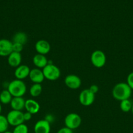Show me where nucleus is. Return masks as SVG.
I'll use <instances>...</instances> for the list:
<instances>
[{
	"instance_id": "1",
	"label": "nucleus",
	"mask_w": 133,
	"mask_h": 133,
	"mask_svg": "<svg viewBox=\"0 0 133 133\" xmlns=\"http://www.w3.org/2000/svg\"><path fill=\"white\" fill-rule=\"evenodd\" d=\"M112 93L115 99L121 101L130 98L132 95V90L126 83L121 82L113 87Z\"/></svg>"
},
{
	"instance_id": "2",
	"label": "nucleus",
	"mask_w": 133,
	"mask_h": 133,
	"mask_svg": "<svg viewBox=\"0 0 133 133\" xmlns=\"http://www.w3.org/2000/svg\"><path fill=\"white\" fill-rule=\"evenodd\" d=\"M7 90L13 97H23L26 93L27 87L23 81L16 79L9 83Z\"/></svg>"
},
{
	"instance_id": "3",
	"label": "nucleus",
	"mask_w": 133,
	"mask_h": 133,
	"mask_svg": "<svg viewBox=\"0 0 133 133\" xmlns=\"http://www.w3.org/2000/svg\"><path fill=\"white\" fill-rule=\"evenodd\" d=\"M43 72L44 78L48 81H56L61 76V71L57 66L52 63L48 64L43 69Z\"/></svg>"
},
{
	"instance_id": "4",
	"label": "nucleus",
	"mask_w": 133,
	"mask_h": 133,
	"mask_svg": "<svg viewBox=\"0 0 133 133\" xmlns=\"http://www.w3.org/2000/svg\"><path fill=\"white\" fill-rule=\"evenodd\" d=\"M64 123L65 127L72 130L76 129L80 126L82 123V118L80 116L76 113H69L65 116Z\"/></svg>"
},
{
	"instance_id": "5",
	"label": "nucleus",
	"mask_w": 133,
	"mask_h": 133,
	"mask_svg": "<svg viewBox=\"0 0 133 133\" xmlns=\"http://www.w3.org/2000/svg\"><path fill=\"white\" fill-rule=\"evenodd\" d=\"M6 117L9 125L13 127H16L24 122L23 112H22V111L12 110L9 112Z\"/></svg>"
},
{
	"instance_id": "6",
	"label": "nucleus",
	"mask_w": 133,
	"mask_h": 133,
	"mask_svg": "<svg viewBox=\"0 0 133 133\" xmlns=\"http://www.w3.org/2000/svg\"><path fill=\"white\" fill-rule=\"evenodd\" d=\"M91 62L95 68H101L106 62V57L102 51L95 50L91 55Z\"/></svg>"
},
{
	"instance_id": "7",
	"label": "nucleus",
	"mask_w": 133,
	"mask_h": 133,
	"mask_svg": "<svg viewBox=\"0 0 133 133\" xmlns=\"http://www.w3.org/2000/svg\"><path fill=\"white\" fill-rule=\"evenodd\" d=\"M95 99V94L89 90V89H84L79 94V102L84 107L91 106Z\"/></svg>"
},
{
	"instance_id": "8",
	"label": "nucleus",
	"mask_w": 133,
	"mask_h": 133,
	"mask_svg": "<svg viewBox=\"0 0 133 133\" xmlns=\"http://www.w3.org/2000/svg\"><path fill=\"white\" fill-rule=\"evenodd\" d=\"M65 84L72 90L78 89L82 85V80L78 75L70 74L65 77L64 79Z\"/></svg>"
},
{
	"instance_id": "9",
	"label": "nucleus",
	"mask_w": 133,
	"mask_h": 133,
	"mask_svg": "<svg viewBox=\"0 0 133 133\" xmlns=\"http://www.w3.org/2000/svg\"><path fill=\"white\" fill-rule=\"evenodd\" d=\"M13 51V42L0 39V57H8Z\"/></svg>"
},
{
	"instance_id": "10",
	"label": "nucleus",
	"mask_w": 133,
	"mask_h": 133,
	"mask_svg": "<svg viewBox=\"0 0 133 133\" xmlns=\"http://www.w3.org/2000/svg\"><path fill=\"white\" fill-rule=\"evenodd\" d=\"M35 48L38 54L46 55L51 50L50 43L46 40H39L35 43Z\"/></svg>"
},
{
	"instance_id": "11",
	"label": "nucleus",
	"mask_w": 133,
	"mask_h": 133,
	"mask_svg": "<svg viewBox=\"0 0 133 133\" xmlns=\"http://www.w3.org/2000/svg\"><path fill=\"white\" fill-rule=\"evenodd\" d=\"M51 131V124L45 119H40L34 125L35 133H50Z\"/></svg>"
},
{
	"instance_id": "12",
	"label": "nucleus",
	"mask_w": 133,
	"mask_h": 133,
	"mask_svg": "<svg viewBox=\"0 0 133 133\" xmlns=\"http://www.w3.org/2000/svg\"><path fill=\"white\" fill-rule=\"evenodd\" d=\"M29 78L33 83H37V84H41L45 79L43 70L37 68L30 70Z\"/></svg>"
},
{
	"instance_id": "13",
	"label": "nucleus",
	"mask_w": 133,
	"mask_h": 133,
	"mask_svg": "<svg viewBox=\"0 0 133 133\" xmlns=\"http://www.w3.org/2000/svg\"><path fill=\"white\" fill-rule=\"evenodd\" d=\"M30 68L27 65L21 64L17 68H16L14 71V76L16 79L23 81L29 77L30 73Z\"/></svg>"
},
{
	"instance_id": "14",
	"label": "nucleus",
	"mask_w": 133,
	"mask_h": 133,
	"mask_svg": "<svg viewBox=\"0 0 133 133\" xmlns=\"http://www.w3.org/2000/svg\"><path fill=\"white\" fill-rule=\"evenodd\" d=\"M25 109L26 111L31 113V114H35L38 113L40 110V106L39 103L33 99H29L26 100L25 103Z\"/></svg>"
},
{
	"instance_id": "15",
	"label": "nucleus",
	"mask_w": 133,
	"mask_h": 133,
	"mask_svg": "<svg viewBox=\"0 0 133 133\" xmlns=\"http://www.w3.org/2000/svg\"><path fill=\"white\" fill-rule=\"evenodd\" d=\"M7 57L8 64L11 67L17 68L21 65L22 58L20 53L13 51Z\"/></svg>"
},
{
	"instance_id": "16",
	"label": "nucleus",
	"mask_w": 133,
	"mask_h": 133,
	"mask_svg": "<svg viewBox=\"0 0 133 133\" xmlns=\"http://www.w3.org/2000/svg\"><path fill=\"white\" fill-rule=\"evenodd\" d=\"M26 100L23 97H13L10 103V107L12 110L22 111L25 109Z\"/></svg>"
},
{
	"instance_id": "17",
	"label": "nucleus",
	"mask_w": 133,
	"mask_h": 133,
	"mask_svg": "<svg viewBox=\"0 0 133 133\" xmlns=\"http://www.w3.org/2000/svg\"><path fill=\"white\" fill-rule=\"evenodd\" d=\"M33 63L36 68L43 70L48 64V61L45 55L37 53L33 58Z\"/></svg>"
},
{
	"instance_id": "18",
	"label": "nucleus",
	"mask_w": 133,
	"mask_h": 133,
	"mask_svg": "<svg viewBox=\"0 0 133 133\" xmlns=\"http://www.w3.org/2000/svg\"><path fill=\"white\" fill-rule=\"evenodd\" d=\"M27 34L23 32H17L13 36L12 42L13 43H19L24 45L27 43Z\"/></svg>"
},
{
	"instance_id": "19",
	"label": "nucleus",
	"mask_w": 133,
	"mask_h": 133,
	"mask_svg": "<svg viewBox=\"0 0 133 133\" xmlns=\"http://www.w3.org/2000/svg\"><path fill=\"white\" fill-rule=\"evenodd\" d=\"M13 97V96L10 94V93L7 89L3 90L0 93V103L1 104H3V105L10 104Z\"/></svg>"
},
{
	"instance_id": "20",
	"label": "nucleus",
	"mask_w": 133,
	"mask_h": 133,
	"mask_svg": "<svg viewBox=\"0 0 133 133\" xmlns=\"http://www.w3.org/2000/svg\"><path fill=\"white\" fill-rule=\"evenodd\" d=\"M43 91L41 84L33 83L29 89V94L33 97H37L40 96Z\"/></svg>"
},
{
	"instance_id": "21",
	"label": "nucleus",
	"mask_w": 133,
	"mask_h": 133,
	"mask_svg": "<svg viewBox=\"0 0 133 133\" xmlns=\"http://www.w3.org/2000/svg\"><path fill=\"white\" fill-rule=\"evenodd\" d=\"M132 106V103L129 99L120 101V109L123 112H129V111H131Z\"/></svg>"
},
{
	"instance_id": "22",
	"label": "nucleus",
	"mask_w": 133,
	"mask_h": 133,
	"mask_svg": "<svg viewBox=\"0 0 133 133\" xmlns=\"http://www.w3.org/2000/svg\"><path fill=\"white\" fill-rule=\"evenodd\" d=\"M9 126V124L7 117L0 114V133H3L7 131Z\"/></svg>"
},
{
	"instance_id": "23",
	"label": "nucleus",
	"mask_w": 133,
	"mask_h": 133,
	"mask_svg": "<svg viewBox=\"0 0 133 133\" xmlns=\"http://www.w3.org/2000/svg\"><path fill=\"white\" fill-rule=\"evenodd\" d=\"M28 127L24 123L14 127L13 133H28Z\"/></svg>"
},
{
	"instance_id": "24",
	"label": "nucleus",
	"mask_w": 133,
	"mask_h": 133,
	"mask_svg": "<svg viewBox=\"0 0 133 133\" xmlns=\"http://www.w3.org/2000/svg\"><path fill=\"white\" fill-rule=\"evenodd\" d=\"M23 49V45L19 44V43H13V51L14 52L20 53L22 51Z\"/></svg>"
},
{
	"instance_id": "25",
	"label": "nucleus",
	"mask_w": 133,
	"mask_h": 133,
	"mask_svg": "<svg viewBox=\"0 0 133 133\" xmlns=\"http://www.w3.org/2000/svg\"><path fill=\"white\" fill-rule=\"evenodd\" d=\"M126 84L129 86L132 90H133V71L128 75L126 77Z\"/></svg>"
},
{
	"instance_id": "26",
	"label": "nucleus",
	"mask_w": 133,
	"mask_h": 133,
	"mask_svg": "<svg viewBox=\"0 0 133 133\" xmlns=\"http://www.w3.org/2000/svg\"><path fill=\"white\" fill-rule=\"evenodd\" d=\"M57 133H73L72 130L66 127H64L63 128H61Z\"/></svg>"
},
{
	"instance_id": "27",
	"label": "nucleus",
	"mask_w": 133,
	"mask_h": 133,
	"mask_svg": "<svg viewBox=\"0 0 133 133\" xmlns=\"http://www.w3.org/2000/svg\"><path fill=\"white\" fill-rule=\"evenodd\" d=\"M31 118H32V114L31 113L28 112L27 111L23 113V119H24V122H28V121L31 120Z\"/></svg>"
},
{
	"instance_id": "28",
	"label": "nucleus",
	"mask_w": 133,
	"mask_h": 133,
	"mask_svg": "<svg viewBox=\"0 0 133 133\" xmlns=\"http://www.w3.org/2000/svg\"><path fill=\"white\" fill-rule=\"evenodd\" d=\"M89 89V90L91 91V92H92L93 93L95 94L97 93L98 91H99V87H98L97 85H96V84H92V85L90 86Z\"/></svg>"
},
{
	"instance_id": "29",
	"label": "nucleus",
	"mask_w": 133,
	"mask_h": 133,
	"mask_svg": "<svg viewBox=\"0 0 133 133\" xmlns=\"http://www.w3.org/2000/svg\"><path fill=\"white\" fill-rule=\"evenodd\" d=\"M44 119L46 120L48 123H50L51 124V123L53 122V120H54V118H53V116L51 115V114H48V115H46L45 116Z\"/></svg>"
},
{
	"instance_id": "30",
	"label": "nucleus",
	"mask_w": 133,
	"mask_h": 133,
	"mask_svg": "<svg viewBox=\"0 0 133 133\" xmlns=\"http://www.w3.org/2000/svg\"><path fill=\"white\" fill-rule=\"evenodd\" d=\"M1 111H2V106H1V103H0V114H1Z\"/></svg>"
},
{
	"instance_id": "31",
	"label": "nucleus",
	"mask_w": 133,
	"mask_h": 133,
	"mask_svg": "<svg viewBox=\"0 0 133 133\" xmlns=\"http://www.w3.org/2000/svg\"><path fill=\"white\" fill-rule=\"evenodd\" d=\"M131 112H132V114H133V103H132V109H131Z\"/></svg>"
},
{
	"instance_id": "32",
	"label": "nucleus",
	"mask_w": 133,
	"mask_h": 133,
	"mask_svg": "<svg viewBox=\"0 0 133 133\" xmlns=\"http://www.w3.org/2000/svg\"><path fill=\"white\" fill-rule=\"evenodd\" d=\"M3 133H13V132H10V131H6V132H3Z\"/></svg>"
}]
</instances>
